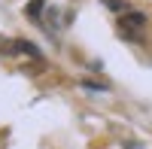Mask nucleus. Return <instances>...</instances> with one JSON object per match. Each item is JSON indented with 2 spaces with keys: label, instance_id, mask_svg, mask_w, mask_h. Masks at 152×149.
Returning a JSON list of instances; mask_svg holds the SVG:
<instances>
[{
  "label": "nucleus",
  "instance_id": "1",
  "mask_svg": "<svg viewBox=\"0 0 152 149\" xmlns=\"http://www.w3.org/2000/svg\"><path fill=\"white\" fill-rule=\"evenodd\" d=\"M116 31L119 37H125V40H143V34H146V15L143 12H125V15L116 21Z\"/></svg>",
  "mask_w": 152,
  "mask_h": 149
},
{
  "label": "nucleus",
  "instance_id": "2",
  "mask_svg": "<svg viewBox=\"0 0 152 149\" xmlns=\"http://www.w3.org/2000/svg\"><path fill=\"white\" fill-rule=\"evenodd\" d=\"M43 6H46L43 0H31V3H28V9H24V12H28V15L34 18V15H40V12H43Z\"/></svg>",
  "mask_w": 152,
  "mask_h": 149
}]
</instances>
